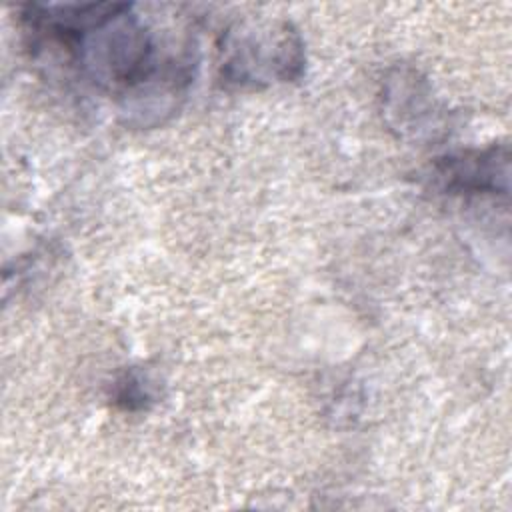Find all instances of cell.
<instances>
[{"label": "cell", "mask_w": 512, "mask_h": 512, "mask_svg": "<svg viewBox=\"0 0 512 512\" xmlns=\"http://www.w3.org/2000/svg\"><path fill=\"white\" fill-rule=\"evenodd\" d=\"M20 22L34 50L62 52L82 82L118 100L130 124H162L194 80V42L164 46L136 4L34 2L20 8Z\"/></svg>", "instance_id": "6da1fadb"}, {"label": "cell", "mask_w": 512, "mask_h": 512, "mask_svg": "<svg viewBox=\"0 0 512 512\" xmlns=\"http://www.w3.org/2000/svg\"><path fill=\"white\" fill-rule=\"evenodd\" d=\"M306 64L304 40L282 18H244L230 24L218 44V78L222 86L256 90L294 82Z\"/></svg>", "instance_id": "7a4b0ae2"}, {"label": "cell", "mask_w": 512, "mask_h": 512, "mask_svg": "<svg viewBox=\"0 0 512 512\" xmlns=\"http://www.w3.org/2000/svg\"><path fill=\"white\" fill-rule=\"evenodd\" d=\"M426 180L450 196L508 194L510 150L506 144H490L440 156L430 164Z\"/></svg>", "instance_id": "3957f363"}, {"label": "cell", "mask_w": 512, "mask_h": 512, "mask_svg": "<svg viewBox=\"0 0 512 512\" xmlns=\"http://www.w3.org/2000/svg\"><path fill=\"white\" fill-rule=\"evenodd\" d=\"M380 98L386 124L402 138H434L444 128V110L428 80L410 66H398L388 74Z\"/></svg>", "instance_id": "277c9868"}, {"label": "cell", "mask_w": 512, "mask_h": 512, "mask_svg": "<svg viewBox=\"0 0 512 512\" xmlns=\"http://www.w3.org/2000/svg\"><path fill=\"white\" fill-rule=\"evenodd\" d=\"M112 400L122 410H144L156 400V382L142 370H126L112 384Z\"/></svg>", "instance_id": "5b68a950"}]
</instances>
